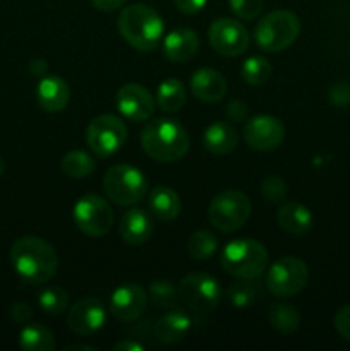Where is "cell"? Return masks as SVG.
I'll return each instance as SVG.
<instances>
[{
    "mask_svg": "<svg viewBox=\"0 0 350 351\" xmlns=\"http://www.w3.org/2000/svg\"><path fill=\"white\" fill-rule=\"evenodd\" d=\"M10 263L24 283L43 285L57 273L58 257L47 240L26 235L10 247Z\"/></svg>",
    "mask_w": 350,
    "mask_h": 351,
    "instance_id": "1",
    "label": "cell"
},
{
    "mask_svg": "<svg viewBox=\"0 0 350 351\" xmlns=\"http://www.w3.org/2000/svg\"><path fill=\"white\" fill-rule=\"evenodd\" d=\"M189 134L180 122L174 119H154L141 132V146L154 161L174 163L189 151Z\"/></svg>",
    "mask_w": 350,
    "mask_h": 351,
    "instance_id": "2",
    "label": "cell"
},
{
    "mask_svg": "<svg viewBox=\"0 0 350 351\" xmlns=\"http://www.w3.org/2000/svg\"><path fill=\"white\" fill-rule=\"evenodd\" d=\"M117 26L124 40L141 51L154 50L160 45L165 31L160 14L143 3H134L122 9Z\"/></svg>",
    "mask_w": 350,
    "mask_h": 351,
    "instance_id": "3",
    "label": "cell"
},
{
    "mask_svg": "<svg viewBox=\"0 0 350 351\" xmlns=\"http://www.w3.org/2000/svg\"><path fill=\"white\" fill-rule=\"evenodd\" d=\"M222 267L239 280H256L268 266V250L253 239H237L226 243L220 256Z\"/></svg>",
    "mask_w": 350,
    "mask_h": 351,
    "instance_id": "4",
    "label": "cell"
},
{
    "mask_svg": "<svg viewBox=\"0 0 350 351\" xmlns=\"http://www.w3.org/2000/svg\"><path fill=\"white\" fill-rule=\"evenodd\" d=\"M299 33H301V19L290 10L278 9L266 14L257 23L254 29V40L261 50L277 53L290 47L297 40Z\"/></svg>",
    "mask_w": 350,
    "mask_h": 351,
    "instance_id": "5",
    "label": "cell"
},
{
    "mask_svg": "<svg viewBox=\"0 0 350 351\" xmlns=\"http://www.w3.org/2000/svg\"><path fill=\"white\" fill-rule=\"evenodd\" d=\"M103 191L117 206H134L148 194V178L132 165H113L103 175Z\"/></svg>",
    "mask_w": 350,
    "mask_h": 351,
    "instance_id": "6",
    "label": "cell"
},
{
    "mask_svg": "<svg viewBox=\"0 0 350 351\" xmlns=\"http://www.w3.org/2000/svg\"><path fill=\"white\" fill-rule=\"evenodd\" d=\"M253 206L249 197L240 191H223L215 195L208 208L209 223L223 233L237 232L249 219Z\"/></svg>",
    "mask_w": 350,
    "mask_h": 351,
    "instance_id": "7",
    "label": "cell"
},
{
    "mask_svg": "<svg viewBox=\"0 0 350 351\" xmlns=\"http://www.w3.org/2000/svg\"><path fill=\"white\" fill-rule=\"evenodd\" d=\"M309 280L307 264L294 256H283L275 261L266 274V288L280 298L301 293Z\"/></svg>",
    "mask_w": 350,
    "mask_h": 351,
    "instance_id": "8",
    "label": "cell"
},
{
    "mask_svg": "<svg viewBox=\"0 0 350 351\" xmlns=\"http://www.w3.org/2000/svg\"><path fill=\"white\" fill-rule=\"evenodd\" d=\"M127 141V127L119 117L100 115L86 129V143L98 158L113 156Z\"/></svg>",
    "mask_w": 350,
    "mask_h": 351,
    "instance_id": "9",
    "label": "cell"
},
{
    "mask_svg": "<svg viewBox=\"0 0 350 351\" xmlns=\"http://www.w3.org/2000/svg\"><path fill=\"white\" fill-rule=\"evenodd\" d=\"M74 223L84 235L103 237L113 225V211L108 202L96 194L82 195L74 206Z\"/></svg>",
    "mask_w": 350,
    "mask_h": 351,
    "instance_id": "10",
    "label": "cell"
},
{
    "mask_svg": "<svg viewBox=\"0 0 350 351\" xmlns=\"http://www.w3.org/2000/svg\"><path fill=\"white\" fill-rule=\"evenodd\" d=\"M178 295L196 312H211L222 298V288L216 278L206 273L187 274L178 283Z\"/></svg>",
    "mask_w": 350,
    "mask_h": 351,
    "instance_id": "11",
    "label": "cell"
},
{
    "mask_svg": "<svg viewBox=\"0 0 350 351\" xmlns=\"http://www.w3.org/2000/svg\"><path fill=\"white\" fill-rule=\"evenodd\" d=\"M208 38L213 50L223 57H239L249 47V33L244 24L230 17L213 21Z\"/></svg>",
    "mask_w": 350,
    "mask_h": 351,
    "instance_id": "12",
    "label": "cell"
},
{
    "mask_svg": "<svg viewBox=\"0 0 350 351\" xmlns=\"http://www.w3.org/2000/svg\"><path fill=\"white\" fill-rule=\"evenodd\" d=\"M283 139L285 125L273 115H256L244 125V141L254 151H273Z\"/></svg>",
    "mask_w": 350,
    "mask_h": 351,
    "instance_id": "13",
    "label": "cell"
},
{
    "mask_svg": "<svg viewBox=\"0 0 350 351\" xmlns=\"http://www.w3.org/2000/svg\"><path fill=\"white\" fill-rule=\"evenodd\" d=\"M106 322V311L100 300L93 297L81 298L67 312V326L74 335L91 336Z\"/></svg>",
    "mask_w": 350,
    "mask_h": 351,
    "instance_id": "14",
    "label": "cell"
},
{
    "mask_svg": "<svg viewBox=\"0 0 350 351\" xmlns=\"http://www.w3.org/2000/svg\"><path fill=\"white\" fill-rule=\"evenodd\" d=\"M148 295L137 283L120 285L110 297L108 311L122 322H134L144 314Z\"/></svg>",
    "mask_w": 350,
    "mask_h": 351,
    "instance_id": "15",
    "label": "cell"
},
{
    "mask_svg": "<svg viewBox=\"0 0 350 351\" xmlns=\"http://www.w3.org/2000/svg\"><path fill=\"white\" fill-rule=\"evenodd\" d=\"M117 108L130 122H144L154 112L151 93L141 84H126L117 91Z\"/></svg>",
    "mask_w": 350,
    "mask_h": 351,
    "instance_id": "16",
    "label": "cell"
},
{
    "mask_svg": "<svg viewBox=\"0 0 350 351\" xmlns=\"http://www.w3.org/2000/svg\"><path fill=\"white\" fill-rule=\"evenodd\" d=\"M71 98L69 84L60 75H45L36 86V101L45 112L58 113L65 110Z\"/></svg>",
    "mask_w": 350,
    "mask_h": 351,
    "instance_id": "17",
    "label": "cell"
},
{
    "mask_svg": "<svg viewBox=\"0 0 350 351\" xmlns=\"http://www.w3.org/2000/svg\"><path fill=\"white\" fill-rule=\"evenodd\" d=\"M153 218L148 215V211L139 208L129 209L122 215L119 223V235L129 245H141L148 242L153 235Z\"/></svg>",
    "mask_w": 350,
    "mask_h": 351,
    "instance_id": "18",
    "label": "cell"
},
{
    "mask_svg": "<svg viewBox=\"0 0 350 351\" xmlns=\"http://www.w3.org/2000/svg\"><path fill=\"white\" fill-rule=\"evenodd\" d=\"M191 329V317L182 308H168L154 324V338L163 345H175L187 336Z\"/></svg>",
    "mask_w": 350,
    "mask_h": 351,
    "instance_id": "19",
    "label": "cell"
},
{
    "mask_svg": "<svg viewBox=\"0 0 350 351\" xmlns=\"http://www.w3.org/2000/svg\"><path fill=\"white\" fill-rule=\"evenodd\" d=\"M191 91L199 101L218 103L226 93V81L215 69H199L191 77Z\"/></svg>",
    "mask_w": 350,
    "mask_h": 351,
    "instance_id": "20",
    "label": "cell"
},
{
    "mask_svg": "<svg viewBox=\"0 0 350 351\" xmlns=\"http://www.w3.org/2000/svg\"><path fill=\"white\" fill-rule=\"evenodd\" d=\"M161 50L165 57L172 62L191 60L199 50V38L196 31L189 27H178L165 36Z\"/></svg>",
    "mask_w": 350,
    "mask_h": 351,
    "instance_id": "21",
    "label": "cell"
},
{
    "mask_svg": "<svg viewBox=\"0 0 350 351\" xmlns=\"http://www.w3.org/2000/svg\"><path fill=\"white\" fill-rule=\"evenodd\" d=\"M277 219L280 228L292 237H302L312 228V213L301 202H285Z\"/></svg>",
    "mask_w": 350,
    "mask_h": 351,
    "instance_id": "22",
    "label": "cell"
},
{
    "mask_svg": "<svg viewBox=\"0 0 350 351\" xmlns=\"http://www.w3.org/2000/svg\"><path fill=\"white\" fill-rule=\"evenodd\" d=\"M202 144L211 154L225 156L239 144V132L229 122H215L202 134Z\"/></svg>",
    "mask_w": 350,
    "mask_h": 351,
    "instance_id": "23",
    "label": "cell"
},
{
    "mask_svg": "<svg viewBox=\"0 0 350 351\" xmlns=\"http://www.w3.org/2000/svg\"><path fill=\"white\" fill-rule=\"evenodd\" d=\"M150 213L160 221H174L180 215V199L177 192L172 191L167 185H158L150 192L148 199Z\"/></svg>",
    "mask_w": 350,
    "mask_h": 351,
    "instance_id": "24",
    "label": "cell"
},
{
    "mask_svg": "<svg viewBox=\"0 0 350 351\" xmlns=\"http://www.w3.org/2000/svg\"><path fill=\"white\" fill-rule=\"evenodd\" d=\"M19 346L26 351H51L55 348L54 332L41 324L27 322L19 332Z\"/></svg>",
    "mask_w": 350,
    "mask_h": 351,
    "instance_id": "25",
    "label": "cell"
},
{
    "mask_svg": "<svg viewBox=\"0 0 350 351\" xmlns=\"http://www.w3.org/2000/svg\"><path fill=\"white\" fill-rule=\"evenodd\" d=\"M185 96H187L185 86L182 84L178 79H165V81L160 82V86H158L156 105L160 106L163 112L174 113L184 106Z\"/></svg>",
    "mask_w": 350,
    "mask_h": 351,
    "instance_id": "26",
    "label": "cell"
},
{
    "mask_svg": "<svg viewBox=\"0 0 350 351\" xmlns=\"http://www.w3.org/2000/svg\"><path fill=\"white\" fill-rule=\"evenodd\" d=\"M270 324L281 335H292L301 326V314L295 307L288 304H277L270 308Z\"/></svg>",
    "mask_w": 350,
    "mask_h": 351,
    "instance_id": "27",
    "label": "cell"
},
{
    "mask_svg": "<svg viewBox=\"0 0 350 351\" xmlns=\"http://www.w3.org/2000/svg\"><path fill=\"white\" fill-rule=\"evenodd\" d=\"M218 250V240L216 235L209 230H198L192 233L187 240L189 256L198 261H208Z\"/></svg>",
    "mask_w": 350,
    "mask_h": 351,
    "instance_id": "28",
    "label": "cell"
},
{
    "mask_svg": "<svg viewBox=\"0 0 350 351\" xmlns=\"http://www.w3.org/2000/svg\"><path fill=\"white\" fill-rule=\"evenodd\" d=\"M62 171L71 178H84L95 171V160L84 151H71L62 158Z\"/></svg>",
    "mask_w": 350,
    "mask_h": 351,
    "instance_id": "29",
    "label": "cell"
},
{
    "mask_svg": "<svg viewBox=\"0 0 350 351\" xmlns=\"http://www.w3.org/2000/svg\"><path fill=\"white\" fill-rule=\"evenodd\" d=\"M240 74H242L244 81L247 84L261 86L270 81L271 74H273V67H271L268 58L261 57V55H254V57H249L244 62Z\"/></svg>",
    "mask_w": 350,
    "mask_h": 351,
    "instance_id": "30",
    "label": "cell"
},
{
    "mask_svg": "<svg viewBox=\"0 0 350 351\" xmlns=\"http://www.w3.org/2000/svg\"><path fill=\"white\" fill-rule=\"evenodd\" d=\"M148 298H150V302L156 308L167 311V308L175 307L180 295H178V287L175 288V285L172 281L154 280L150 285V288H148Z\"/></svg>",
    "mask_w": 350,
    "mask_h": 351,
    "instance_id": "31",
    "label": "cell"
},
{
    "mask_svg": "<svg viewBox=\"0 0 350 351\" xmlns=\"http://www.w3.org/2000/svg\"><path fill=\"white\" fill-rule=\"evenodd\" d=\"M38 305L48 315H60L69 308L67 291L58 287H48L38 295Z\"/></svg>",
    "mask_w": 350,
    "mask_h": 351,
    "instance_id": "32",
    "label": "cell"
},
{
    "mask_svg": "<svg viewBox=\"0 0 350 351\" xmlns=\"http://www.w3.org/2000/svg\"><path fill=\"white\" fill-rule=\"evenodd\" d=\"M226 295H229V300L232 302L233 307L242 308L256 300L257 295H259V287L253 283V280H240L230 285Z\"/></svg>",
    "mask_w": 350,
    "mask_h": 351,
    "instance_id": "33",
    "label": "cell"
},
{
    "mask_svg": "<svg viewBox=\"0 0 350 351\" xmlns=\"http://www.w3.org/2000/svg\"><path fill=\"white\" fill-rule=\"evenodd\" d=\"M261 194L268 202H280L287 195V184L280 177L270 175L261 182Z\"/></svg>",
    "mask_w": 350,
    "mask_h": 351,
    "instance_id": "34",
    "label": "cell"
},
{
    "mask_svg": "<svg viewBox=\"0 0 350 351\" xmlns=\"http://www.w3.org/2000/svg\"><path fill=\"white\" fill-rule=\"evenodd\" d=\"M229 5L237 17L244 21H253L263 10L264 0H229Z\"/></svg>",
    "mask_w": 350,
    "mask_h": 351,
    "instance_id": "35",
    "label": "cell"
},
{
    "mask_svg": "<svg viewBox=\"0 0 350 351\" xmlns=\"http://www.w3.org/2000/svg\"><path fill=\"white\" fill-rule=\"evenodd\" d=\"M329 101L335 106H340V108H345V106H350V86L345 84V82H340V84H335L328 93Z\"/></svg>",
    "mask_w": 350,
    "mask_h": 351,
    "instance_id": "36",
    "label": "cell"
},
{
    "mask_svg": "<svg viewBox=\"0 0 350 351\" xmlns=\"http://www.w3.org/2000/svg\"><path fill=\"white\" fill-rule=\"evenodd\" d=\"M335 329L343 339L350 341V304L343 305L335 315Z\"/></svg>",
    "mask_w": 350,
    "mask_h": 351,
    "instance_id": "37",
    "label": "cell"
},
{
    "mask_svg": "<svg viewBox=\"0 0 350 351\" xmlns=\"http://www.w3.org/2000/svg\"><path fill=\"white\" fill-rule=\"evenodd\" d=\"M10 317H12V321L16 322V324L24 326L27 324V322H31L33 311H31V307L26 302H14V304L10 305Z\"/></svg>",
    "mask_w": 350,
    "mask_h": 351,
    "instance_id": "38",
    "label": "cell"
},
{
    "mask_svg": "<svg viewBox=\"0 0 350 351\" xmlns=\"http://www.w3.org/2000/svg\"><path fill=\"white\" fill-rule=\"evenodd\" d=\"M225 113L230 120H233V122H244V120L247 119L246 103L240 101V99H232V101L226 105Z\"/></svg>",
    "mask_w": 350,
    "mask_h": 351,
    "instance_id": "39",
    "label": "cell"
},
{
    "mask_svg": "<svg viewBox=\"0 0 350 351\" xmlns=\"http://www.w3.org/2000/svg\"><path fill=\"white\" fill-rule=\"evenodd\" d=\"M206 2H208V0H174L175 7H177L182 14H189V16L201 12V10L205 9Z\"/></svg>",
    "mask_w": 350,
    "mask_h": 351,
    "instance_id": "40",
    "label": "cell"
},
{
    "mask_svg": "<svg viewBox=\"0 0 350 351\" xmlns=\"http://www.w3.org/2000/svg\"><path fill=\"white\" fill-rule=\"evenodd\" d=\"M127 0H91L93 5L102 12H112V10L120 9Z\"/></svg>",
    "mask_w": 350,
    "mask_h": 351,
    "instance_id": "41",
    "label": "cell"
},
{
    "mask_svg": "<svg viewBox=\"0 0 350 351\" xmlns=\"http://www.w3.org/2000/svg\"><path fill=\"white\" fill-rule=\"evenodd\" d=\"M48 71V65L43 58H33L30 62V72L34 75V77H45Z\"/></svg>",
    "mask_w": 350,
    "mask_h": 351,
    "instance_id": "42",
    "label": "cell"
},
{
    "mask_svg": "<svg viewBox=\"0 0 350 351\" xmlns=\"http://www.w3.org/2000/svg\"><path fill=\"white\" fill-rule=\"evenodd\" d=\"M144 346L141 343L134 341V339H124L113 346V351H143Z\"/></svg>",
    "mask_w": 350,
    "mask_h": 351,
    "instance_id": "43",
    "label": "cell"
},
{
    "mask_svg": "<svg viewBox=\"0 0 350 351\" xmlns=\"http://www.w3.org/2000/svg\"><path fill=\"white\" fill-rule=\"evenodd\" d=\"M72 350H86V351H95L96 348H95V346H89V345H71V346H67V351H72Z\"/></svg>",
    "mask_w": 350,
    "mask_h": 351,
    "instance_id": "44",
    "label": "cell"
},
{
    "mask_svg": "<svg viewBox=\"0 0 350 351\" xmlns=\"http://www.w3.org/2000/svg\"><path fill=\"white\" fill-rule=\"evenodd\" d=\"M3 170H5V163H3V158L0 156V175L3 173Z\"/></svg>",
    "mask_w": 350,
    "mask_h": 351,
    "instance_id": "45",
    "label": "cell"
}]
</instances>
